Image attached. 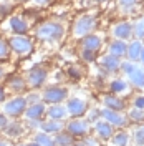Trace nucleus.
<instances>
[{
	"instance_id": "obj_50",
	"label": "nucleus",
	"mask_w": 144,
	"mask_h": 146,
	"mask_svg": "<svg viewBox=\"0 0 144 146\" xmlns=\"http://www.w3.org/2000/svg\"><path fill=\"white\" fill-rule=\"evenodd\" d=\"M17 2H25V0H17Z\"/></svg>"
},
{
	"instance_id": "obj_37",
	"label": "nucleus",
	"mask_w": 144,
	"mask_h": 146,
	"mask_svg": "<svg viewBox=\"0 0 144 146\" xmlns=\"http://www.w3.org/2000/svg\"><path fill=\"white\" fill-rule=\"evenodd\" d=\"M81 75H83V73H81V70L78 66H70V68H68V76L73 78V80H80Z\"/></svg>"
},
{
	"instance_id": "obj_41",
	"label": "nucleus",
	"mask_w": 144,
	"mask_h": 146,
	"mask_svg": "<svg viewBox=\"0 0 144 146\" xmlns=\"http://www.w3.org/2000/svg\"><path fill=\"white\" fill-rule=\"evenodd\" d=\"M7 98H9V90H7V86H5V85H2V83H0V103H3Z\"/></svg>"
},
{
	"instance_id": "obj_9",
	"label": "nucleus",
	"mask_w": 144,
	"mask_h": 146,
	"mask_svg": "<svg viewBox=\"0 0 144 146\" xmlns=\"http://www.w3.org/2000/svg\"><path fill=\"white\" fill-rule=\"evenodd\" d=\"M66 111H68V116L71 118H83L88 111V101L80 98V96H71V98H66Z\"/></svg>"
},
{
	"instance_id": "obj_19",
	"label": "nucleus",
	"mask_w": 144,
	"mask_h": 146,
	"mask_svg": "<svg viewBox=\"0 0 144 146\" xmlns=\"http://www.w3.org/2000/svg\"><path fill=\"white\" fill-rule=\"evenodd\" d=\"M81 46L86 48V50H91V52H96L98 53L103 46V40L99 35H94V33H90V35L83 36L81 38Z\"/></svg>"
},
{
	"instance_id": "obj_40",
	"label": "nucleus",
	"mask_w": 144,
	"mask_h": 146,
	"mask_svg": "<svg viewBox=\"0 0 144 146\" xmlns=\"http://www.w3.org/2000/svg\"><path fill=\"white\" fill-rule=\"evenodd\" d=\"M12 12V5H9L7 2H0V17H5Z\"/></svg>"
},
{
	"instance_id": "obj_4",
	"label": "nucleus",
	"mask_w": 144,
	"mask_h": 146,
	"mask_svg": "<svg viewBox=\"0 0 144 146\" xmlns=\"http://www.w3.org/2000/svg\"><path fill=\"white\" fill-rule=\"evenodd\" d=\"M25 80H27L28 88L40 90V88L45 86L46 80H48V70H46L45 66H42V65H35V66H32L28 70Z\"/></svg>"
},
{
	"instance_id": "obj_51",
	"label": "nucleus",
	"mask_w": 144,
	"mask_h": 146,
	"mask_svg": "<svg viewBox=\"0 0 144 146\" xmlns=\"http://www.w3.org/2000/svg\"><path fill=\"white\" fill-rule=\"evenodd\" d=\"M0 139H2V135H0Z\"/></svg>"
},
{
	"instance_id": "obj_10",
	"label": "nucleus",
	"mask_w": 144,
	"mask_h": 146,
	"mask_svg": "<svg viewBox=\"0 0 144 146\" xmlns=\"http://www.w3.org/2000/svg\"><path fill=\"white\" fill-rule=\"evenodd\" d=\"M2 133H3V138L7 139H18L27 133V126L25 123H20L18 119H9V123L2 129Z\"/></svg>"
},
{
	"instance_id": "obj_26",
	"label": "nucleus",
	"mask_w": 144,
	"mask_h": 146,
	"mask_svg": "<svg viewBox=\"0 0 144 146\" xmlns=\"http://www.w3.org/2000/svg\"><path fill=\"white\" fill-rule=\"evenodd\" d=\"M53 139H55V146H71L75 145V138L68 133V131H60L53 135Z\"/></svg>"
},
{
	"instance_id": "obj_17",
	"label": "nucleus",
	"mask_w": 144,
	"mask_h": 146,
	"mask_svg": "<svg viewBox=\"0 0 144 146\" xmlns=\"http://www.w3.org/2000/svg\"><path fill=\"white\" fill-rule=\"evenodd\" d=\"M65 129V121L63 119H42V126H40V131H45L48 135H56L60 131Z\"/></svg>"
},
{
	"instance_id": "obj_39",
	"label": "nucleus",
	"mask_w": 144,
	"mask_h": 146,
	"mask_svg": "<svg viewBox=\"0 0 144 146\" xmlns=\"http://www.w3.org/2000/svg\"><path fill=\"white\" fill-rule=\"evenodd\" d=\"M137 2H139V0H118L119 7H123V9H126V10L133 9V7H134Z\"/></svg>"
},
{
	"instance_id": "obj_2",
	"label": "nucleus",
	"mask_w": 144,
	"mask_h": 146,
	"mask_svg": "<svg viewBox=\"0 0 144 146\" xmlns=\"http://www.w3.org/2000/svg\"><path fill=\"white\" fill-rule=\"evenodd\" d=\"M27 106H28V103H27L25 95H15V96L7 98L2 103V113L9 119H18L23 116Z\"/></svg>"
},
{
	"instance_id": "obj_29",
	"label": "nucleus",
	"mask_w": 144,
	"mask_h": 146,
	"mask_svg": "<svg viewBox=\"0 0 144 146\" xmlns=\"http://www.w3.org/2000/svg\"><path fill=\"white\" fill-rule=\"evenodd\" d=\"M133 141L136 146H144V125H137L133 129Z\"/></svg>"
},
{
	"instance_id": "obj_27",
	"label": "nucleus",
	"mask_w": 144,
	"mask_h": 146,
	"mask_svg": "<svg viewBox=\"0 0 144 146\" xmlns=\"http://www.w3.org/2000/svg\"><path fill=\"white\" fill-rule=\"evenodd\" d=\"M33 141L38 143L40 146H55L53 135H48V133H45V131H35Z\"/></svg>"
},
{
	"instance_id": "obj_36",
	"label": "nucleus",
	"mask_w": 144,
	"mask_h": 146,
	"mask_svg": "<svg viewBox=\"0 0 144 146\" xmlns=\"http://www.w3.org/2000/svg\"><path fill=\"white\" fill-rule=\"evenodd\" d=\"M25 98H27V103H28V105H32V103H38V101H42V93L32 91V93L25 95Z\"/></svg>"
},
{
	"instance_id": "obj_13",
	"label": "nucleus",
	"mask_w": 144,
	"mask_h": 146,
	"mask_svg": "<svg viewBox=\"0 0 144 146\" xmlns=\"http://www.w3.org/2000/svg\"><path fill=\"white\" fill-rule=\"evenodd\" d=\"M93 131H94V136L101 141H108L114 135V128L104 119H98L96 123H93Z\"/></svg>"
},
{
	"instance_id": "obj_12",
	"label": "nucleus",
	"mask_w": 144,
	"mask_h": 146,
	"mask_svg": "<svg viewBox=\"0 0 144 146\" xmlns=\"http://www.w3.org/2000/svg\"><path fill=\"white\" fill-rule=\"evenodd\" d=\"M5 86H7V90L10 93H13V95H22V93H25L28 88L27 85V80L22 76V75H10L9 78H7V82H5Z\"/></svg>"
},
{
	"instance_id": "obj_6",
	"label": "nucleus",
	"mask_w": 144,
	"mask_h": 146,
	"mask_svg": "<svg viewBox=\"0 0 144 146\" xmlns=\"http://www.w3.org/2000/svg\"><path fill=\"white\" fill-rule=\"evenodd\" d=\"M65 131H68L75 139L76 138H85L86 135H90L91 123L85 118H73L68 123H65Z\"/></svg>"
},
{
	"instance_id": "obj_24",
	"label": "nucleus",
	"mask_w": 144,
	"mask_h": 146,
	"mask_svg": "<svg viewBox=\"0 0 144 146\" xmlns=\"http://www.w3.org/2000/svg\"><path fill=\"white\" fill-rule=\"evenodd\" d=\"M127 82H129L131 86H136V88H144V68L136 66L134 72L127 75Z\"/></svg>"
},
{
	"instance_id": "obj_11",
	"label": "nucleus",
	"mask_w": 144,
	"mask_h": 146,
	"mask_svg": "<svg viewBox=\"0 0 144 146\" xmlns=\"http://www.w3.org/2000/svg\"><path fill=\"white\" fill-rule=\"evenodd\" d=\"M101 103H103V108L108 110H114V111H124L126 110V100L119 95L114 93H108V95H103L101 96Z\"/></svg>"
},
{
	"instance_id": "obj_44",
	"label": "nucleus",
	"mask_w": 144,
	"mask_h": 146,
	"mask_svg": "<svg viewBox=\"0 0 144 146\" xmlns=\"http://www.w3.org/2000/svg\"><path fill=\"white\" fill-rule=\"evenodd\" d=\"M0 146H10L9 139H7V138H3V136H2V139H0Z\"/></svg>"
},
{
	"instance_id": "obj_20",
	"label": "nucleus",
	"mask_w": 144,
	"mask_h": 146,
	"mask_svg": "<svg viewBox=\"0 0 144 146\" xmlns=\"http://www.w3.org/2000/svg\"><path fill=\"white\" fill-rule=\"evenodd\" d=\"M126 50H127V43L124 40H118V38H114L108 46V53L116 56V58H124L126 56Z\"/></svg>"
},
{
	"instance_id": "obj_34",
	"label": "nucleus",
	"mask_w": 144,
	"mask_h": 146,
	"mask_svg": "<svg viewBox=\"0 0 144 146\" xmlns=\"http://www.w3.org/2000/svg\"><path fill=\"white\" fill-rule=\"evenodd\" d=\"M10 56V48H9V43L0 40V62L2 60H7Z\"/></svg>"
},
{
	"instance_id": "obj_18",
	"label": "nucleus",
	"mask_w": 144,
	"mask_h": 146,
	"mask_svg": "<svg viewBox=\"0 0 144 146\" xmlns=\"http://www.w3.org/2000/svg\"><path fill=\"white\" fill-rule=\"evenodd\" d=\"M46 118L50 119H65L68 116V111H66V106L63 103H55V105H46Z\"/></svg>"
},
{
	"instance_id": "obj_22",
	"label": "nucleus",
	"mask_w": 144,
	"mask_h": 146,
	"mask_svg": "<svg viewBox=\"0 0 144 146\" xmlns=\"http://www.w3.org/2000/svg\"><path fill=\"white\" fill-rule=\"evenodd\" d=\"M141 48H143V42L141 40H133L127 43V50H126V58L129 62H139V55H141Z\"/></svg>"
},
{
	"instance_id": "obj_52",
	"label": "nucleus",
	"mask_w": 144,
	"mask_h": 146,
	"mask_svg": "<svg viewBox=\"0 0 144 146\" xmlns=\"http://www.w3.org/2000/svg\"><path fill=\"white\" fill-rule=\"evenodd\" d=\"M143 22H144V18H143Z\"/></svg>"
},
{
	"instance_id": "obj_35",
	"label": "nucleus",
	"mask_w": 144,
	"mask_h": 146,
	"mask_svg": "<svg viewBox=\"0 0 144 146\" xmlns=\"http://www.w3.org/2000/svg\"><path fill=\"white\" fill-rule=\"evenodd\" d=\"M25 126H27V129H32V131H40L42 119H27L25 121Z\"/></svg>"
},
{
	"instance_id": "obj_45",
	"label": "nucleus",
	"mask_w": 144,
	"mask_h": 146,
	"mask_svg": "<svg viewBox=\"0 0 144 146\" xmlns=\"http://www.w3.org/2000/svg\"><path fill=\"white\" fill-rule=\"evenodd\" d=\"M139 62L144 65V45H143V48H141V55H139Z\"/></svg>"
},
{
	"instance_id": "obj_42",
	"label": "nucleus",
	"mask_w": 144,
	"mask_h": 146,
	"mask_svg": "<svg viewBox=\"0 0 144 146\" xmlns=\"http://www.w3.org/2000/svg\"><path fill=\"white\" fill-rule=\"evenodd\" d=\"M7 123H9V118H7V116H5V115L0 111V131L5 128V125H7Z\"/></svg>"
},
{
	"instance_id": "obj_54",
	"label": "nucleus",
	"mask_w": 144,
	"mask_h": 146,
	"mask_svg": "<svg viewBox=\"0 0 144 146\" xmlns=\"http://www.w3.org/2000/svg\"><path fill=\"white\" fill-rule=\"evenodd\" d=\"M143 68H144V66H143Z\"/></svg>"
},
{
	"instance_id": "obj_3",
	"label": "nucleus",
	"mask_w": 144,
	"mask_h": 146,
	"mask_svg": "<svg viewBox=\"0 0 144 146\" xmlns=\"http://www.w3.org/2000/svg\"><path fill=\"white\" fill-rule=\"evenodd\" d=\"M94 28H96V15L85 13L76 18V22L73 23V35L76 38H83V36L93 33Z\"/></svg>"
},
{
	"instance_id": "obj_16",
	"label": "nucleus",
	"mask_w": 144,
	"mask_h": 146,
	"mask_svg": "<svg viewBox=\"0 0 144 146\" xmlns=\"http://www.w3.org/2000/svg\"><path fill=\"white\" fill-rule=\"evenodd\" d=\"M113 36L118 38V40H129L131 36H133V23H129V22H119L116 23L114 27H113Z\"/></svg>"
},
{
	"instance_id": "obj_23",
	"label": "nucleus",
	"mask_w": 144,
	"mask_h": 146,
	"mask_svg": "<svg viewBox=\"0 0 144 146\" xmlns=\"http://www.w3.org/2000/svg\"><path fill=\"white\" fill-rule=\"evenodd\" d=\"M131 88L129 82H126L124 78H114L109 82V93H114V95H123V93H127Z\"/></svg>"
},
{
	"instance_id": "obj_14",
	"label": "nucleus",
	"mask_w": 144,
	"mask_h": 146,
	"mask_svg": "<svg viewBox=\"0 0 144 146\" xmlns=\"http://www.w3.org/2000/svg\"><path fill=\"white\" fill-rule=\"evenodd\" d=\"M119 66H121V58H116L113 55H103L99 58V68L104 73H116L119 72Z\"/></svg>"
},
{
	"instance_id": "obj_33",
	"label": "nucleus",
	"mask_w": 144,
	"mask_h": 146,
	"mask_svg": "<svg viewBox=\"0 0 144 146\" xmlns=\"http://www.w3.org/2000/svg\"><path fill=\"white\" fill-rule=\"evenodd\" d=\"M81 58L85 60V62H88V63H91V62H94L96 60V52H91V50H86V48H81Z\"/></svg>"
},
{
	"instance_id": "obj_5",
	"label": "nucleus",
	"mask_w": 144,
	"mask_h": 146,
	"mask_svg": "<svg viewBox=\"0 0 144 146\" xmlns=\"http://www.w3.org/2000/svg\"><path fill=\"white\" fill-rule=\"evenodd\" d=\"M68 98V90L65 86L60 85H52L46 86L45 90L42 91V101L45 105H55V103H63Z\"/></svg>"
},
{
	"instance_id": "obj_46",
	"label": "nucleus",
	"mask_w": 144,
	"mask_h": 146,
	"mask_svg": "<svg viewBox=\"0 0 144 146\" xmlns=\"http://www.w3.org/2000/svg\"><path fill=\"white\" fill-rule=\"evenodd\" d=\"M2 78H5V68L0 65V80H2Z\"/></svg>"
},
{
	"instance_id": "obj_43",
	"label": "nucleus",
	"mask_w": 144,
	"mask_h": 146,
	"mask_svg": "<svg viewBox=\"0 0 144 146\" xmlns=\"http://www.w3.org/2000/svg\"><path fill=\"white\" fill-rule=\"evenodd\" d=\"M33 2H35L36 5H48L52 0H33Z\"/></svg>"
},
{
	"instance_id": "obj_7",
	"label": "nucleus",
	"mask_w": 144,
	"mask_h": 146,
	"mask_svg": "<svg viewBox=\"0 0 144 146\" xmlns=\"http://www.w3.org/2000/svg\"><path fill=\"white\" fill-rule=\"evenodd\" d=\"M9 48L20 56H25L33 50V43L25 35H13L9 38Z\"/></svg>"
},
{
	"instance_id": "obj_28",
	"label": "nucleus",
	"mask_w": 144,
	"mask_h": 146,
	"mask_svg": "<svg viewBox=\"0 0 144 146\" xmlns=\"http://www.w3.org/2000/svg\"><path fill=\"white\" fill-rule=\"evenodd\" d=\"M129 123L134 125H144V110H137V108H131L126 113Z\"/></svg>"
},
{
	"instance_id": "obj_21",
	"label": "nucleus",
	"mask_w": 144,
	"mask_h": 146,
	"mask_svg": "<svg viewBox=\"0 0 144 146\" xmlns=\"http://www.w3.org/2000/svg\"><path fill=\"white\" fill-rule=\"evenodd\" d=\"M9 27L15 35H25L28 32V23L25 18L22 17H10L9 20Z\"/></svg>"
},
{
	"instance_id": "obj_25",
	"label": "nucleus",
	"mask_w": 144,
	"mask_h": 146,
	"mask_svg": "<svg viewBox=\"0 0 144 146\" xmlns=\"http://www.w3.org/2000/svg\"><path fill=\"white\" fill-rule=\"evenodd\" d=\"M111 143H113V146H129V143H131V133H127L124 129H119V131H116L111 136Z\"/></svg>"
},
{
	"instance_id": "obj_47",
	"label": "nucleus",
	"mask_w": 144,
	"mask_h": 146,
	"mask_svg": "<svg viewBox=\"0 0 144 146\" xmlns=\"http://www.w3.org/2000/svg\"><path fill=\"white\" fill-rule=\"evenodd\" d=\"M27 146H40V145L35 143V141H30V143H27Z\"/></svg>"
},
{
	"instance_id": "obj_53",
	"label": "nucleus",
	"mask_w": 144,
	"mask_h": 146,
	"mask_svg": "<svg viewBox=\"0 0 144 146\" xmlns=\"http://www.w3.org/2000/svg\"><path fill=\"white\" fill-rule=\"evenodd\" d=\"M71 146H75V145H71Z\"/></svg>"
},
{
	"instance_id": "obj_1",
	"label": "nucleus",
	"mask_w": 144,
	"mask_h": 146,
	"mask_svg": "<svg viewBox=\"0 0 144 146\" xmlns=\"http://www.w3.org/2000/svg\"><path fill=\"white\" fill-rule=\"evenodd\" d=\"M35 35L38 40L42 42H60L65 35V27L60 23V22H55V20H46L43 23H40L36 27Z\"/></svg>"
},
{
	"instance_id": "obj_31",
	"label": "nucleus",
	"mask_w": 144,
	"mask_h": 146,
	"mask_svg": "<svg viewBox=\"0 0 144 146\" xmlns=\"http://www.w3.org/2000/svg\"><path fill=\"white\" fill-rule=\"evenodd\" d=\"M86 116H88L86 119L90 121L91 125H93V123H96L98 119H101V108H88Z\"/></svg>"
},
{
	"instance_id": "obj_32",
	"label": "nucleus",
	"mask_w": 144,
	"mask_h": 146,
	"mask_svg": "<svg viewBox=\"0 0 144 146\" xmlns=\"http://www.w3.org/2000/svg\"><path fill=\"white\" fill-rule=\"evenodd\" d=\"M136 66H137V65H136L134 62H129V60H126V62H121V66H119V70L124 73V75H129V73L134 72Z\"/></svg>"
},
{
	"instance_id": "obj_38",
	"label": "nucleus",
	"mask_w": 144,
	"mask_h": 146,
	"mask_svg": "<svg viewBox=\"0 0 144 146\" xmlns=\"http://www.w3.org/2000/svg\"><path fill=\"white\" fill-rule=\"evenodd\" d=\"M133 108L144 110V95H136L133 98Z\"/></svg>"
},
{
	"instance_id": "obj_48",
	"label": "nucleus",
	"mask_w": 144,
	"mask_h": 146,
	"mask_svg": "<svg viewBox=\"0 0 144 146\" xmlns=\"http://www.w3.org/2000/svg\"><path fill=\"white\" fill-rule=\"evenodd\" d=\"M17 146H27V143H20V145H17Z\"/></svg>"
},
{
	"instance_id": "obj_49",
	"label": "nucleus",
	"mask_w": 144,
	"mask_h": 146,
	"mask_svg": "<svg viewBox=\"0 0 144 146\" xmlns=\"http://www.w3.org/2000/svg\"><path fill=\"white\" fill-rule=\"evenodd\" d=\"M96 2H106V0H96Z\"/></svg>"
},
{
	"instance_id": "obj_15",
	"label": "nucleus",
	"mask_w": 144,
	"mask_h": 146,
	"mask_svg": "<svg viewBox=\"0 0 144 146\" xmlns=\"http://www.w3.org/2000/svg\"><path fill=\"white\" fill-rule=\"evenodd\" d=\"M46 113V105L43 101H38V103H32L28 105L25 113H23V118L25 119H43Z\"/></svg>"
},
{
	"instance_id": "obj_30",
	"label": "nucleus",
	"mask_w": 144,
	"mask_h": 146,
	"mask_svg": "<svg viewBox=\"0 0 144 146\" xmlns=\"http://www.w3.org/2000/svg\"><path fill=\"white\" fill-rule=\"evenodd\" d=\"M133 35L136 36V40H144V22L143 20L133 23Z\"/></svg>"
},
{
	"instance_id": "obj_8",
	"label": "nucleus",
	"mask_w": 144,
	"mask_h": 146,
	"mask_svg": "<svg viewBox=\"0 0 144 146\" xmlns=\"http://www.w3.org/2000/svg\"><path fill=\"white\" fill-rule=\"evenodd\" d=\"M101 119L108 121L113 128H126L129 125V119L124 115V111H114V110H108V108H101Z\"/></svg>"
}]
</instances>
